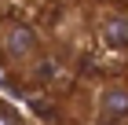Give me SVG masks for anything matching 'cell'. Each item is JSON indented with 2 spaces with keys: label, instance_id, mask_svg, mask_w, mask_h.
Masks as SVG:
<instances>
[{
  "label": "cell",
  "instance_id": "1",
  "mask_svg": "<svg viewBox=\"0 0 128 125\" xmlns=\"http://www.w3.org/2000/svg\"><path fill=\"white\" fill-rule=\"evenodd\" d=\"M33 52H37V33L22 22H11L4 29V55L15 63H26V59H33Z\"/></svg>",
  "mask_w": 128,
  "mask_h": 125
},
{
  "label": "cell",
  "instance_id": "2",
  "mask_svg": "<svg viewBox=\"0 0 128 125\" xmlns=\"http://www.w3.org/2000/svg\"><path fill=\"white\" fill-rule=\"evenodd\" d=\"M102 118L106 121L128 118V85H106L102 88Z\"/></svg>",
  "mask_w": 128,
  "mask_h": 125
},
{
  "label": "cell",
  "instance_id": "3",
  "mask_svg": "<svg viewBox=\"0 0 128 125\" xmlns=\"http://www.w3.org/2000/svg\"><path fill=\"white\" fill-rule=\"evenodd\" d=\"M102 33H106V44H128V15H110L102 22Z\"/></svg>",
  "mask_w": 128,
  "mask_h": 125
},
{
  "label": "cell",
  "instance_id": "4",
  "mask_svg": "<svg viewBox=\"0 0 128 125\" xmlns=\"http://www.w3.org/2000/svg\"><path fill=\"white\" fill-rule=\"evenodd\" d=\"M0 125H18V118L8 114V110H0Z\"/></svg>",
  "mask_w": 128,
  "mask_h": 125
}]
</instances>
